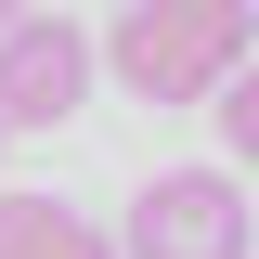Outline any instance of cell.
<instances>
[{
  "instance_id": "6",
  "label": "cell",
  "mask_w": 259,
  "mask_h": 259,
  "mask_svg": "<svg viewBox=\"0 0 259 259\" xmlns=\"http://www.w3.org/2000/svg\"><path fill=\"white\" fill-rule=\"evenodd\" d=\"M26 13H39V0H0V26H26Z\"/></svg>"
},
{
  "instance_id": "1",
  "label": "cell",
  "mask_w": 259,
  "mask_h": 259,
  "mask_svg": "<svg viewBox=\"0 0 259 259\" xmlns=\"http://www.w3.org/2000/svg\"><path fill=\"white\" fill-rule=\"evenodd\" d=\"M259 52V13L246 0H130L104 65L130 78V104H207L233 91V65Z\"/></svg>"
},
{
  "instance_id": "7",
  "label": "cell",
  "mask_w": 259,
  "mask_h": 259,
  "mask_svg": "<svg viewBox=\"0 0 259 259\" xmlns=\"http://www.w3.org/2000/svg\"><path fill=\"white\" fill-rule=\"evenodd\" d=\"M0 143H13V117H0Z\"/></svg>"
},
{
  "instance_id": "3",
  "label": "cell",
  "mask_w": 259,
  "mask_h": 259,
  "mask_svg": "<svg viewBox=\"0 0 259 259\" xmlns=\"http://www.w3.org/2000/svg\"><path fill=\"white\" fill-rule=\"evenodd\" d=\"M78 104H91V39L65 26V13L0 26V117H13V130H65Z\"/></svg>"
},
{
  "instance_id": "4",
  "label": "cell",
  "mask_w": 259,
  "mask_h": 259,
  "mask_svg": "<svg viewBox=\"0 0 259 259\" xmlns=\"http://www.w3.org/2000/svg\"><path fill=\"white\" fill-rule=\"evenodd\" d=\"M0 259H117V233L65 194H0Z\"/></svg>"
},
{
  "instance_id": "2",
  "label": "cell",
  "mask_w": 259,
  "mask_h": 259,
  "mask_svg": "<svg viewBox=\"0 0 259 259\" xmlns=\"http://www.w3.org/2000/svg\"><path fill=\"white\" fill-rule=\"evenodd\" d=\"M259 207L233 194V168H156L130 194V246L117 259H246Z\"/></svg>"
},
{
  "instance_id": "5",
  "label": "cell",
  "mask_w": 259,
  "mask_h": 259,
  "mask_svg": "<svg viewBox=\"0 0 259 259\" xmlns=\"http://www.w3.org/2000/svg\"><path fill=\"white\" fill-rule=\"evenodd\" d=\"M207 117H221V130H233V156H259V52H246V65H233V91H221V104H207Z\"/></svg>"
}]
</instances>
